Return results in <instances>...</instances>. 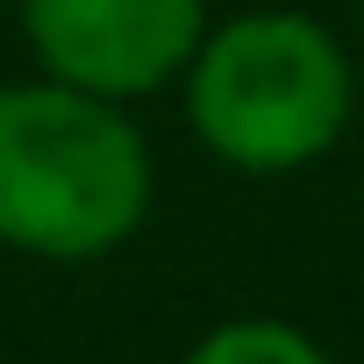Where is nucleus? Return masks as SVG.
<instances>
[{"instance_id":"1","label":"nucleus","mask_w":364,"mask_h":364,"mask_svg":"<svg viewBox=\"0 0 364 364\" xmlns=\"http://www.w3.org/2000/svg\"><path fill=\"white\" fill-rule=\"evenodd\" d=\"M150 215V150L122 100L65 79L0 86V243L86 264L129 243Z\"/></svg>"},{"instance_id":"2","label":"nucleus","mask_w":364,"mask_h":364,"mask_svg":"<svg viewBox=\"0 0 364 364\" xmlns=\"http://www.w3.org/2000/svg\"><path fill=\"white\" fill-rule=\"evenodd\" d=\"M357 72L343 43L293 8H257L200 36L186 65V122L229 171H300L350 129Z\"/></svg>"},{"instance_id":"3","label":"nucleus","mask_w":364,"mask_h":364,"mask_svg":"<svg viewBox=\"0 0 364 364\" xmlns=\"http://www.w3.org/2000/svg\"><path fill=\"white\" fill-rule=\"evenodd\" d=\"M36 65L100 100H143L193 65L208 0H22Z\"/></svg>"},{"instance_id":"4","label":"nucleus","mask_w":364,"mask_h":364,"mask_svg":"<svg viewBox=\"0 0 364 364\" xmlns=\"http://www.w3.org/2000/svg\"><path fill=\"white\" fill-rule=\"evenodd\" d=\"M186 364H328V350H321L307 328H293V321L243 314V321L208 328V336L186 350Z\"/></svg>"}]
</instances>
